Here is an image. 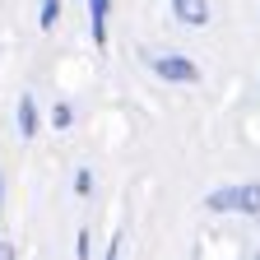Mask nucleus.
Instances as JSON below:
<instances>
[{"instance_id": "f257e3e1", "label": "nucleus", "mask_w": 260, "mask_h": 260, "mask_svg": "<svg viewBox=\"0 0 260 260\" xmlns=\"http://www.w3.org/2000/svg\"><path fill=\"white\" fill-rule=\"evenodd\" d=\"M209 214H251L260 223V181H242V186H218L205 195Z\"/></svg>"}, {"instance_id": "f03ea898", "label": "nucleus", "mask_w": 260, "mask_h": 260, "mask_svg": "<svg viewBox=\"0 0 260 260\" xmlns=\"http://www.w3.org/2000/svg\"><path fill=\"white\" fill-rule=\"evenodd\" d=\"M149 70L158 79H172V84H200V65H195L190 56H177V51H153Z\"/></svg>"}, {"instance_id": "7ed1b4c3", "label": "nucleus", "mask_w": 260, "mask_h": 260, "mask_svg": "<svg viewBox=\"0 0 260 260\" xmlns=\"http://www.w3.org/2000/svg\"><path fill=\"white\" fill-rule=\"evenodd\" d=\"M172 14L186 28H205L209 23V0H172Z\"/></svg>"}, {"instance_id": "20e7f679", "label": "nucleus", "mask_w": 260, "mask_h": 260, "mask_svg": "<svg viewBox=\"0 0 260 260\" xmlns=\"http://www.w3.org/2000/svg\"><path fill=\"white\" fill-rule=\"evenodd\" d=\"M107 14H112V0H88V38L98 47H107Z\"/></svg>"}, {"instance_id": "39448f33", "label": "nucleus", "mask_w": 260, "mask_h": 260, "mask_svg": "<svg viewBox=\"0 0 260 260\" xmlns=\"http://www.w3.org/2000/svg\"><path fill=\"white\" fill-rule=\"evenodd\" d=\"M38 125H42L38 103H32V93H23V98H19V135H23V140H32V135H38Z\"/></svg>"}, {"instance_id": "423d86ee", "label": "nucleus", "mask_w": 260, "mask_h": 260, "mask_svg": "<svg viewBox=\"0 0 260 260\" xmlns=\"http://www.w3.org/2000/svg\"><path fill=\"white\" fill-rule=\"evenodd\" d=\"M47 121H51L56 130H70V125H75V107H70V103H60V98H56V107H51V116H47Z\"/></svg>"}, {"instance_id": "0eeeda50", "label": "nucleus", "mask_w": 260, "mask_h": 260, "mask_svg": "<svg viewBox=\"0 0 260 260\" xmlns=\"http://www.w3.org/2000/svg\"><path fill=\"white\" fill-rule=\"evenodd\" d=\"M56 14H60V0H42V10H38V23H42V28H56Z\"/></svg>"}, {"instance_id": "6e6552de", "label": "nucleus", "mask_w": 260, "mask_h": 260, "mask_svg": "<svg viewBox=\"0 0 260 260\" xmlns=\"http://www.w3.org/2000/svg\"><path fill=\"white\" fill-rule=\"evenodd\" d=\"M75 195H84V200L93 195V172H88V168H79V172H75Z\"/></svg>"}, {"instance_id": "1a4fd4ad", "label": "nucleus", "mask_w": 260, "mask_h": 260, "mask_svg": "<svg viewBox=\"0 0 260 260\" xmlns=\"http://www.w3.org/2000/svg\"><path fill=\"white\" fill-rule=\"evenodd\" d=\"M88 251H93V237H88V228H79V237H75V255L88 260Z\"/></svg>"}, {"instance_id": "9d476101", "label": "nucleus", "mask_w": 260, "mask_h": 260, "mask_svg": "<svg viewBox=\"0 0 260 260\" xmlns=\"http://www.w3.org/2000/svg\"><path fill=\"white\" fill-rule=\"evenodd\" d=\"M0 205H5V172H0Z\"/></svg>"}, {"instance_id": "9b49d317", "label": "nucleus", "mask_w": 260, "mask_h": 260, "mask_svg": "<svg viewBox=\"0 0 260 260\" xmlns=\"http://www.w3.org/2000/svg\"><path fill=\"white\" fill-rule=\"evenodd\" d=\"M0 260H14V251H10V246H5V251H0Z\"/></svg>"}, {"instance_id": "f8f14e48", "label": "nucleus", "mask_w": 260, "mask_h": 260, "mask_svg": "<svg viewBox=\"0 0 260 260\" xmlns=\"http://www.w3.org/2000/svg\"><path fill=\"white\" fill-rule=\"evenodd\" d=\"M251 260H260V251H255V255H251Z\"/></svg>"}, {"instance_id": "ddd939ff", "label": "nucleus", "mask_w": 260, "mask_h": 260, "mask_svg": "<svg viewBox=\"0 0 260 260\" xmlns=\"http://www.w3.org/2000/svg\"><path fill=\"white\" fill-rule=\"evenodd\" d=\"M0 251H5V242H0Z\"/></svg>"}]
</instances>
